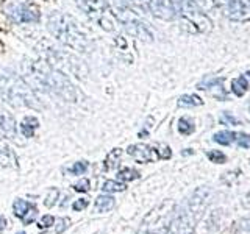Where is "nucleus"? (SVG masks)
<instances>
[{"label": "nucleus", "mask_w": 250, "mask_h": 234, "mask_svg": "<svg viewBox=\"0 0 250 234\" xmlns=\"http://www.w3.org/2000/svg\"><path fill=\"white\" fill-rule=\"evenodd\" d=\"M121 156H122V148H114V150H111L105 159V169L107 170L116 169L121 162Z\"/></svg>", "instance_id": "nucleus-21"}, {"label": "nucleus", "mask_w": 250, "mask_h": 234, "mask_svg": "<svg viewBox=\"0 0 250 234\" xmlns=\"http://www.w3.org/2000/svg\"><path fill=\"white\" fill-rule=\"evenodd\" d=\"M196 130V125H194V120L189 117H182L178 120V131L188 136V134H192Z\"/></svg>", "instance_id": "nucleus-24"}, {"label": "nucleus", "mask_w": 250, "mask_h": 234, "mask_svg": "<svg viewBox=\"0 0 250 234\" xmlns=\"http://www.w3.org/2000/svg\"><path fill=\"white\" fill-rule=\"evenodd\" d=\"M173 16L180 20L182 30L191 34H205L213 28L211 19L199 8L194 0H171Z\"/></svg>", "instance_id": "nucleus-6"}, {"label": "nucleus", "mask_w": 250, "mask_h": 234, "mask_svg": "<svg viewBox=\"0 0 250 234\" xmlns=\"http://www.w3.org/2000/svg\"><path fill=\"white\" fill-rule=\"evenodd\" d=\"M238 234H250V217L249 218H242L238 225V230H236Z\"/></svg>", "instance_id": "nucleus-30"}, {"label": "nucleus", "mask_w": 250, "mask_h": 234, "mask_svg": "<svg viewBox=\"0 0 250 234\" xmlns=\"http://www.w3.org/2000/svg\"><path fill=\"white\" fill-rule=\"evenodd\" d=\"M177 103L178 106H182V108H192V106H202L203 100L196 94H186L180 97Z\"/></svg>", "instance_id": "nucleus-20"}, {"label": "nucleus", "mask_w": 250, "mask_h": 234, "mask_svg": "<svg viewBox=\"0 0 250 234\" xmlns=\"http://www.w3.org/2000/svg\"><path fill=\"white\" fill-rule=\"evenodd\" d=\"M138 178H140V172L131 167H124L119 170V173H117V180L119 181H133Z\"/></svg>", "instance_id": "nucleus-23"}, {"label": "nucleus", "mask_w": 250, "mask_h": 234, "mask_svg": "<svg viewBox=\"0 0 250 234\" xmlns=\"http://www.w3.org/2000/svg\"><path fill=\"white\" fill-rule=\"evenodd\" d=\"M38 128H39V120L34 116H25L22 119V122H20V133H22V136L27 139L33 138L34 131Z\"/></svg>", "instance_id": "nucleus-17"}, {"label": "nucleus", "mask_w": 250, "mask_h": 234, "mask_svg": "<svg viewBox=\"0 0 250 234\" xmlns=\"http://www.w3.org/2000/svg\"><path fill=\"white\" fill-rule=\"evenodd\" d=\"M8 14L16 24H31V22H38L41 19L38 5H34L33 2H24L11 6Z\"/></svg>", "instance_id": "nucleus-9"}, {"label": "nucleus", "mask_w": 250, "mask_h": 234, "mask_svg": "<svg viewBox=\"0 0 250 234\" xmlns=\"http://www.w3.org/2000/svg\"><path fill=\"white\" fill-rule=\"evenodd\" d=\"M52 225H55V217L47 214L39 218V228H50Z\"/></svg>", "instance_id": "nucleus-31"}, {"label": "nucleus", "mask_w": 250, "mask_h": 234, "mask_svg": "<svg viewBox=\"0 0 250 234\" xmlns=\"http://www.w3.org/2000/svg\"><path fill=\"white\" fill-rule=\"evenodd\" d=\"M125 184L124 183H121V181H114V180H108V181H105L103 183V192H107V194H109V192H121V190H125Z\"/></svg>", "instance_id": "nucleus-25"}, {"label": "nucleus", "mask_w": 250, "mask_h": 234, "mask_svg": "<svg viewBox=\"0 0 250 234\" xmlns=\"http://www.w3.org/2000/svg\"><path fill=\"white\" fill-rule=\"evenodd\" d=\"M114 198L108 195V194H102L95 198V202H94V211L95 212H100V214H103V212H108L114 208Z\"/></svg>", "instance_id": "nucleus-18"}, {"label": "nucleus", "mask_w": 250, "mask_h": 234, "mask_svg": "<svg viewBox=\"0 0 250 234\" xmlns=\"http://www.w3.org/2000/svg\"><path fill=\"white\" fill-rule=\"evenodd\" d=\"M214 140H216L218 144H220V145H230L233 140L236 139V133H233V131H218L216 134H214V138H213Z\"/></svg>", "instance_id": "nucleus-22"}, {"label": "nucleus", "mask_w": 250, "mask_h": 234, "mask_svg": "<svg viewBox=\"0 0 250 234\" xmlns=\"http://www.w3.org/2000/svg\"><path fill=\"white\" fill-rule=\"evenodd\" d=\"M58 195H60V192H58V189H55V187H52V189H48V197L44 200V204L47 208H50V206H53L55 204V202L58 200Z\"/></svg>", "instance_id": "nucleus-28"}, {"label": "nucleus", "mask_w": 250, "mask_h": 234, "mask_svg": "<svg viewBox=\"0 0 250 234\" xmlns=\"http://www.w3.org/2000/svg\"><path fill=\"white\" fill-rule=\"evenodd\" d=\"M97 234H103V233H97Z\"/></svg>", "instance_id": "nucleus-41"}, {"label": "nucleus", "mask_w": 250, "mask_h": 234, "mask_svg": "<svg viewBox=\"0 0 250 234\" xmlns=\"http://www.w3.org/2000/svg\"><path fill=\"white\" fill-rule=\"evenodd\" d=\"M47 30L69 50L89 53L94 48L93 39L89 38V34L81 27V24L66 13L53 11L47 17Z\"/></svg>", "instance_id": "nucleus-2"}, {"label": "nucleus", "mask_w": 250, "mask_h": 234, "mask_svg": "<svg viewBox=\"0 0 250 234\" xmlns=\"http://www.w3.org/2000/svg\"><path fill=\"white\" fill-rule=\"evenodd\" d=\"M121 19H122V24L125 27V30H127L133 38L144 41V42L154 41V33H152L150 28L144 22H141L140 19H136L135 16H131V14L128 17H121Z\"/></svg>", "instance_id": "nucleus-10"}, {"label": "nucleus", "mask_w": 250, "mask_h": 234, "mask_svg": "<svg viewBox=\"0 0 250 234\" xmlns=\"http://www.w3.org/2000/svg\"><path fill=\"white\" fill-rule=\"evenodd\" d=\"M0 134L6 139L17 140V124L13 114H10L3 106V98L0 97Z\"/></svg>", "instance_id": "nucleus-13"}, {"label": "nucleus", "mask_w": 250, "mask_h": 234, "mask_svg": "<svg viewBox=\"0 0 250 234\" xmlns=\"http://www.w3.org/2000/svg\"><path fill=\"white\" fill-rule=\"evenodd\" d=\"M150 234H164V233H161V231H158V233H150Z\"/></svg>", "instance_id": "nucleus-39"}, {"label": "nucleus", "mask_w": 250, "mask_h": 234, "mask_svg": "<svg viewBox=\"0 0 250 234\" xmlns=\"http://www.w3.org/2000/svg\"><path fill=\"white\" fill-rule=\"evenodd\" d=\"M236 142H238L239 147H244V148H250V136L246 133H239L236 134Z\"/></svg>", "instance_id": "nucleus-29"}, {"label": "nucleus", "mask_w": 250, "mask_h": 234, "mask_svg": "<svg viewBox=\"0 0 250 234\" xmlns=\"http://www.w3.org/2000/svg\"><path fill=\"white\" fill-rule=\"evenodd\" d=\"M74 189L77 190V192H88V190H89V180H88V178L80 180V181L74 186Z\"/></svg>", "instance_id": "nucleus-33"}, {"label": "nucleus", "mask_w": 250, "mask_h": 234, "mask_svg": "<svg viewBox=\"0 0 250 234\" xmlns=\"http://www.w3.org/2000/svg\"><path fill=\"white\" fill-rule=\"evenodd\" d=\"M127 153L138 162H155L158 159H169L172 156L171 148L166 144H159L156 147L147 144H135L127 148Z\"/></svg>", "instance_id": "nucleus-8"}, {"label": "nucleus", "mask_w": 250, "mask_h": 234, "mask_svg": "<svg viewBox=\"0 0 250 234\" xmlns=\"http://www.w3.org/2000/svg\"><path fill=\"white\" fill-rule=\"evenodd\" d=\"M58 225L60 226H57V231H55V234H61L62 231H66L69 226H71V218H67V217L58 218Z\"/></svg>", "instance_id": "nucleus-32"}, {"label": "nucleus", "mask_w": 250, "mask_h": 234, "mask_svg": "<svg viewBox=\"0 0 250 234\" xmlns=\"http://www.w3.org/2000/svg\"><path fill=\"white\" fill-rule=\"evenodd\" d=\"M149 3V10L154 14L155 17L164 19V20H171L173 17V10L171 5V0H147Z\"/></svg>", "instance_id": "nucleus-14"}, {"label": "nucleus", "mask_w": 250, "mask_h": 234, "mask_svg": "<svg viewBox=\"0 0 250 234\" xmlns=\"http://www.w3.org/2000/svg\"><path fill=\"white\" fill-rule=\"evenodd\" d=\"M227 16L233 22H250V0H227Z\"/></svg>", "instance_id": "nucleus-11"}, {"label": "nucleus", "mask_w": 250, "mask_h": 234, "mask_svg": "<svg viewBox=\"0 0 250 234\" xmlns=\"http://www.w3.org/2000/svg\"><path fill=\"white\" fill-rule=\"evenodd\" d=\"M36 50L39 56L44 61H47L48 64L53 66L55 69H58L60 72L66 75H72L78 80H85L88 78L89 69L85 64V61L78 58L77 55L69 52V50H61V48L55 47L48 41H41L36 46Z\"/></svg>", "instance_id": "nucleus-5"}, {"label": "nucleus", "mask_w": 250, "mask_h": 234, "mask_svg": "<svg viewBox=\"0 0 250 234\" xmlns=\"http://www.w3.org/2000/svg\"><path fill=\"white\" fill-rule=\"evenodd\" d=\"M199 89H208L219 100H227V92L224 88V78H208L199 83Z\"/></svg>", "instance_id": "nucleus-15"}, {"label": "nucleus", "mask_w": 250, "mask_h": 234, "mask_svg": "<svg viewBox=\"0 0 250 234\" xmlns=\"http://www.w3.org/2000/svg\"><path fill=\"white\" fill-rule=\"evenodd\" d=\"M16 234H27V233H24V231H22V233H16Z\"/></svg>", "instance_id": "nucleus-40"}, {"label": "nucleus", "mask_w": 250, "mask_h": 234, "mask_svg": "<svg viewBox=\"0 0 250 234\" xmlns=\"http://www.w3.org/2000/svg\"><path fill=\"white\" fill-rule=\"evenodd\" d=\"M86 206H88V200H86V198H78V200L74 202L72 209H74V211H83Z\"/></svg>", "instance_id": "nucleus-35"}, {"label": "nucleus", "mask_w": 250, "mask_h": 234, "mask_svg": "<svg viewBox=\"0 0 250 234\" xmlns=\"http://www.w3.org/2000/svg\"><path fill=\"white\" fill-rule=\"evenodd\" d=\"M17 167V158L5 139L0 138V170Z\"/></svg>", "instance_id": "nucleus-16"}, {"label": "nucleus", "mask_w": 250, "mask_h": 234, "mask_svg": "<svg viewBox=\"0 0 250 234\" xmlns=\"http://www.w3.org/2000/svg\"><path fill=\"white\" fill-rule=\"evenodd\" d=\"M128 2H131V3H138V5H140V3H144L145 0H128Z\"/></svg>", "instance_id": "nucleus-38"}, {"label": "nucleus", "mask_w": 250, "mask_h": 234, "mask_svg": "<svg viewBox=\"0 0 250 234\" xmlns=\"http://www.w3.org/2000/svg\"><path fill=\"white\" fill-rule=\"evenodd\" d=\"M247 89H249V81H247L246 75H241V77L234 78V80L232 81V91H233L234 95L242 97L247 92Z\"/></svg>", "instance_id": "nucleus-19"}, {"label": "nucleus", "mask_w": 250, "mask_h": 234, "mask_svg": "<svg viewBox=\"0 0 250 234\" xmlns=\"http://www.w3.org/2000/svg\"><path fill=\"white\" fill-rule=\"evenodd\" d=\"M6 225H8V222H6V218L3 216H0V231L6 228Z\"/></svg>", "instance_id": "nucleus-36"}, {"label": "nucleus", "mask_w": 250, "mask_h": 234, "mask_svg": "<svg viewBox=\"0 0 250 234\" xmlns=\"http://www.w3.org/2000/svg\"><path fill=\"white\" fill-rule=\"evenodd\" d=\"M206 156L208 158H210L213 162H216V164H222V162H225L227 161V156L222 153V152H219V150H213V152H208L206 153Z\"/></svg>", "instance_id": "nucleus-27"}, {"label": "nucleus", "mask_w": 250, "mask_h": 234, "mask_svg": "<svg viewBox=\"0 0 250 234\" xmlns=\"http://www.w3.org/2000/svg\"><path fill=\"white\" fill-rule=\"evenodd\" d=\"M220 122L225 124V125H238L239 120L236 119V117H233V116L230 114V112H225V114L220 117Z\"/></svg>", "instance_id": "nucleus-34"}, {"label": "nucleus", "mask_w": 250, "mask_h": 234, "mask_svg": "<svg viewBox=\"0 0 250 234\" xmlns=\"http://www.w3.org/2000/svg\"><path fill=\"white\" fill-rule=\"evenodd\" d=\"M13 212L17 218L22 220L24 225H31L38 217V208L33 203L24 200V198H17L13 203Z\"/></svg>", "instance_id": "nucleus-12"}, {"label": "nucleus", "mask_w": 250, "mask_h": 234, "mask_svg": "<svg viewBox=\"0 0 250 234\" xmlns=\"http://www.w3.org/2000/svg\"><path fill=\"white\" fill-rule=\"evenodd\" d=\"M0 97L5 103L15 108H29L34 111L44 109V105L41 103L34 91L25 83L22 77L11 70L0 72Z\"/></svg>", "instance_id": "nucleus-3"}, {"label": "nucleus", "mask_w": 250, "mask_h": 234, "mask_svg": "<svg viewBox=\"0 0 250 234\" xmlns=\"http://www.w3.org/2000/svg\"><path fill=\"white\" fill-rule=\"evenodd\" d=\"M20 74H22L20 77L33 91L52 94L69 103L78 102L80 92L77 86L69 80L66 74L60 72L58 69L50 66L43 58H24L20 62Z\"/></svg>", "instance_id": "nucleus-1"}, {"label": "nucleus", "mask_w": 250, "mask_h": 234, "mask_svg": "<svg viewBox=\"0 0 250 234\" xmlns=\"http://www.w3.org/2000/svg\"><path fill=\"white\" fill-rule=\"evenodd\" d=\"M5 52V46H3V42H2V39H0V55H2Z\"/></svg>", "instance_id": "nucleus-37"}, {"label": "nucleus", "mask_w": 250, "mask_h": 234, "mask_svg": "<svg viewBox=\"0 0 250 234\" xmlns=\"http://www.w3.org/2000/svg\"><path fill=\"white\" fill-rule=\"evenodd\" d=\"M78 6L102 30L105 31L116 30L114 14L111 11L109 5L107 3V0H78Z\"/></svg>", "instance_id": "nucleus-7"}, {"label": "nucleus", "mask_w": 250, "mask_h": 234, "mask_svg": "<svg viewBox=\"0 0 250 234\" xmlns=\"http://www.w3.org/2000/svg\"><path fill=\"white\" fill-rule=\"evenodd\" d=\"M208 198H210V190L208 189L202 187L196 190L185 203L177 208L166 234H192L196 223L202 217L206 208Z\"/></svg>", "instance_id": "nucleus-4"}, {"label": "nucleus", "mask_w": 250, "mask_h": 234, "mask_svg": "<svg viewBox=\"0 0 250 234\" xmlns=\"http://www.w3.org/2000/svg\"><path fill=\"white\" fill-rule=\"evenodd\" d=\"M88 170V162L86 161H78L75 162L74 166H71V169H69V173L72 175H83Z\"/></svg>", "instance_id": "nucleus-26"}]
</instances>
